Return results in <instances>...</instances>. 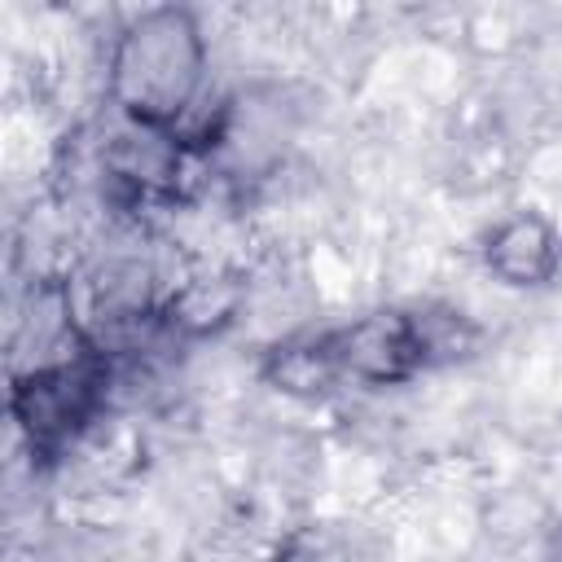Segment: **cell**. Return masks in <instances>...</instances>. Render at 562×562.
Wrapping results in <instances>:
<instances>
[{
  "label": "cell",
  "instance_id": "cell-1",
  "mask_svg": "<svg viewBox=\"0 0 562 562\" xmlns=\"http://www.w3.org/2000/svg\"><path fill=\"white\" fill-rule=\"evenodd\" d=\"M202 31L184 9H149L132 18L110 53V92L136 127L167 132L202 88Z\"/></svg>",
  "mask_w": 562,
  "mask_h": 562
},
{
  "label": "cell",
  "instance_id": "cell-2",
  "mask_svg": "<svg viewBox=\"0 0 562 562\" xmlns=\"http://www.w3.org/2000/svg\"><path fill=\"white\" fill-rule=\"evenodd\" d=\"M553 263H558V241L549 224L536 215H509L487 233V268L509 285H540L553 277Z\"/></svg>",
  "mask_w": 562,
  "mask_h": 562
},
{
  "label": "cell",
  "instance_id": "cell-3",
  "mask_svg": "<svg viewBox=\"0 0 562 562\" xmlns=\"http://www.w3.org/2000/svg\"><path fill=\"white\" fill-rule=\"evenodd\" d=\"M277 562H351L342 549H334V544H325V540H312V544H303V540H294Z\"/></svg>",
  "mask_w": 562,
  "mask_h": 562
},
{
  "label": "cell",
  "instance_id": "cell-4",
  "mask_svg": "<svg viewBox=\"0 0 562 562\" xmlns=\"http://www.w3.org/2000/svg\"><path fill=\"white\" fill-rule=\"evenodd\" d=\"M553 562H562V536H558V549H553Z\"/></svg>",
  "mask_w": 562,
  "mask_h": 562
}]
</instances>
